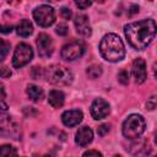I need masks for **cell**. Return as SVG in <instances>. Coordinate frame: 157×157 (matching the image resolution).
<instances>
[{
	"label": "cell",
	"instance_id": "6da1fadb",
	"mask_svg": "<svg viewBox=\"0 0 157 157\" xmlns=\"http://www.w3.org/2000/svg\"><path fill=\"white\" fill-rule=\"evenodd\" d=\"M124 33L134 49L142 50L147 48L156 36V22L152 18H147L128 23L124 27Z\"/></svg>",
	"mask_w": 157,
	"mask_h": 157
},
{
	"label": "cell",
	"instance_id": "7a4b0ae2",
	"mask_svg": "<svg viewBox=\"0 0 157 157\" xmlns=\"http://www.w3.org/2000/svg\"><path fill=\"white\" fill-rule=\"evenodd\" d=\"M99 52L102 56L112 63L120 61L125 56V47L119 36L114 33L105 34L99 43Z\"/></svg>",
	"mask_w": 157,
	"mask_h": 157
},
{
	"label": "cell",
	"instance_id": "3957f363",
	"mask_svg": "<svg viewBox=\"0 0 157 157\" xmlns=\"http://www.w3.org/2000/svg\"><path fill=\"white\" fill-rule=\"evenodd\" d=\"M45 77L50 83L55 86H67L72 81L71 71L60 64L50 65L45 70Z\"/></svg>",
	"mask_w": 157,
	"mask_h": 157
},
{
	"label": "cell",
	"instance_id": "277c9868",
	"mask_svg": "<svg viewBox=\"0 0 157 157\" xmlns=\"http://www.w3.org/2000/svg\"><path fill=\"white\" fill-rule=\"evenodd\" d=\"M146 123L140 114L129 115L123 124V135L126 139H139L145 131Z\"/></svg>",
	"mask_w": 157,
	"mask_h": 157
},
{
	"label": "cell",
	"instance_id": "5b68a950",
	"mask_svg": "<svg viewBox=\"0 0 157 157\" xmlns=\"http://www.w3.org/2000/svg\"><path fill=\"white\" fill-rule=\"evenodd\" d=\"M0 135L11 139H20L21 129L11 115L0 113Z\"/></svg>",
	"mask_w": 157,
	"mask_h": 157
},
{
	"label": "cell",
	"instance_id": "8992f818",
	"mask_svg": "<svg viewBox=\"0 0 157 157\" xmlns=\"http://www.w3.org/2000/svg\"><path fill=\"white\" fill-rule=\"evenodd\" d=\"M33 58V49L26 44V43H20L17 44L13 56H12V65L16 69H20L28 64Z\"/></svg>",
	"mask_w": 157,
	"mask_h": 157
},
{
	"label": "cell",
	"instance_id": "52a82bcc",
	"mask_svg": "<svg viewBox=\"0 0 157 157\" xmlns=\"http://www.w3.org/2000/svg\"><path fill=\"white\" fill-rule=\"evenodd\" d=\"M33 18L40 27H49L55 21L54 9L49 5H40L33 11Z\"/></svg>",
	"mask_w": 157,
	"mask_h": 157
},
{
	"label": "cell",
	"instance_id": "ba28073f",
	"mask_svg": "<svg viewBox=\"0 0 157 157\" xmlns=\"http://www.w3.org/2000/svg\"><path fill=\"white\" fill-rule=\"evenodd\" d=\"M85 53V47L82 43L77 42V40H74V42H70L67 44H65L63 48H61V58L65 59V60H76L78 58H81Z\"/></svg>",
	"mask_w": 157,
	"mask_h": 157
},
{
	"label": "cell",
	"instance_id": "9c48e42d",
	"mask_svg": "<svg viewBox=\"0 0 157 157\" xmlns=\"http://www.w3.org/2000/svg\"><path fill=\"white\" fill-rule=\"evenodd\" d=\"M109 104L108 102H105L102 98H96L92 104H91V115L93 117V119L99 120L105 118L109 114Z\"/></svg>",
	"mask_w": 157,
	"mask_h": 157
},
{
	"label": "cell",
	"instance_id": "30bf717a",
	"mask_svg": "<svg viewBox=\"0 0 157 157\" xmlns=\"http://www.w3.org/2000/svg\"><path fill=\"white\" fill-rule=\"evenodd\" d=\"M37 47H38V54L42 58L49 56L53 53V49H54L52 38L45 33H40L37 37Z\"/></svg>",
	"mask_w": 157,
	"mask_h": 157
},
{
	"label": "cell",
	"instance_id": "8fae6325",
	"mask_svg": "<svg viewBox=\"0 0 157 157\" xmlns=\"http://www.w3.org/2000/svg\"><path fill=\"white\" fill-rule=\"evenodd\" d=\"M75 27H76V32L83 37H90L92 33L91 26H90V21L88 17L86 15H77L74 20Z\"/></svg>",
	"mask_w": 157,
	"mask_h": 157
},
{
	"label": "cell",
	"instance_id": "7c38bea8",
	"mask_svg": "<svg viewBox=\"0 0 157 157\" xmlns=\"http://www.w3.org/2000/svg\"><path fill=\"white\" fill-rule=\"evenodd\" d=\"M132 76L136 83H142L146 80V63L142 58H137L132 63Z\"/></svg>",
	"mask_w": 157,
	"mask_h": 157
},
{
	"label": "cell",
	"instance_id": "4fadbf2b",
	"mask_svg": "<svg viewBox=\"0 0 157 157\" xmlns=\"http://www.w3.org/2000/svg\"><path fill=\"white\" fill-rule=\"evenodd\" d=\"M83 115H82V112L81 110H77V109H72V110H66L61 115V120L64 123V125L71 128V126H75L77 124L81 123Z\"/></svg>",
	"mask_w": 157,
	"mask_h": 157
},
{
	"label": "cell",
	"instance_id": "5bb4252c",
	"mask_svg": "<svg viewBox=\"0 0 157 157\" xmlns=\"http://www.w3.org/2000/svg\"><path fill=\"white\" fill-rule=\"evenodd\" d=\"M93 139V131L88 128V126H82L78 129V131L76 132V137L75 141L78 146H87Z\"/></svg>",
	"mask_w": 157,
	"mask_h": 157
},
{
	"label": "cell",
	"instance_id": "9a60e30c",
	"mask_svg": "<svg viewBox=\"0 0 157 157\" xmlns=\"http://www.w3.org/2000/svg\"><path fill=\"white\" fill-rule=\"evenodd\" d=\"M65 101V96L61 91L58 90H53L49 92V97H48V102L53 108H60L64 104Z\"/></svg>",
	"mask_w": 157,
	"mask_h": 157
},
{
	"label": "cell",
	"instance_id": "2e32d148",
	"mask_svg": "<svg viewBox=\"0 0 157 157\" xmlns=\"http://www.w3.org/2000/svg\"><path fill=\"white\" fill-rule=\"evenodd\" d=\"M16 32L21 37H28L33 32V26L28 20H22L16 27Z\"/></svg>",
	"mask_w": 157,
	"mask_h": 157
},
{
	"label": "cell",
	"instance_id": "e0dca14e",
	"mask_svg": "<svg viewBox=\"0 0 157 157\" xmlns=\"http://www.w3.org/2000/svg\"><path fill=\"white\" fill-rule=\"evenodd\" d=\"M27 96L34 102L40 101L43 98V90L36 85H28L27 86Z\"/></svg>",
	"mask_w": 157,
	"mask_h": 157
},
{
	"label": "cell",
	"instance_id": "ac0fdd59",
	"mask_svg": "<svg viewBox=\"0 0 157 157\" xmlns=\"http://www.w3.org/2000/svg\"><path fill=\"white\" fill-rule=\"evenodd\" d=\"M16 148L11 145L0 146V157H16Z\"/></svg>",
	"mask_w": 157,
	"mask_h": 157
},
{
	"label": "cell",
	"instance_id": "d6986e66",
	"mask_svg": "<svg viewBox=\"0 0 157 157\" xmlns=\"http://www.w3.org/2000/svg\"><path fill=\"white\" fill-rule=\"evenodd\" d=\"M86 72L91 78H97L102 75V67L99 65H91L87 67Z\"/></svg>",
	"mask_w": 157,
	"mask_h": 157
},
{
	"label": "cell",
	"instance_id": "ffe728a7",
	"mask_svg": "<svg viewBox=\"0 0 157 157\" xmlns=\"http://www.w3.org/2000/svg\"><path fill=\"white\" fill-rule=\"evenodd\" d=\"M9 50H10V44L4 40V39H0V61H2L6 55L9 54Z\"/></svg>",
	"mask_w": 157,
	"mask_h": 157
},
{
	"label": "cell",
	"instance_id": "44dd1931",
	"mask_svg": "<svg viewBox=\"0 0 157 157\" xmlns=\"http://www.w3.org/2000/svg\"><path fill=\"white\" fill-rule=\"evenodd\" d=\"M7 101H6V93L4 86L0 83V110H7Z\"/></svg>",
	"mask_w": 157,
	"mask_h": 157
},
{
	"label": "cell",
	"instance_id": "7402d4cb",
	"mask_svg": "<svg viewBox=\"0 0 157 157\" xmlns=\"http://www.w3.org/2000/svg\"><path fill=\"white\" fill-rule=\"evenodd\" d=\"M118 80H119L120 83L128 85V82H129V72H128V70H121L119 72V75H118Z\"/></svg>",
	"mask_w": 157,
	"mask_h": 157
},
{
	"label": "cell",
	"instance_id": "603a6c76",
	"mask_svg": "<svg viewBox=\"0 0 157 157\" xmlns=\"http://www.w3.org/2000/svg\"><path fill=\"white\" fill-rule=\"evenodd\" d=\"M108 131H109V125H108V124H102V125H99L98 129H97V132H98L99 136H104Z\"/></svg>",
	"mask_w": 157,
	"mask_h": 157
},
{
	"label": "cell",
	"instance_id": "cb8c5ba5",
	"mask_svg": "<svg viewBox=\"0 0 157 157\" xmlns=\"http://www.w3.org/2000/svg\"><path fill=\"white\" fill-rule=\"evenodd\" d=\"M11 76V70L6 66H0V77L2 78H7Z\"/></svg>",
	"mask_w": 157,
	"mask_h": 157
},
{
	"label": "cell",
	"instance_id": "d4e9b609",
	"mask_svg": "<svg viewBox=\"0 0 157 157\" xmlns=\"http://www.w3.org/2000/svg\"><path fill=\"white\" fill-rule=\"evenodd\" d=\"M55 32L59 34V36H66L67 32H69V28L65 26V25H59L55 29Z\"/></svg>",
	"mask_w": 157,
	"mask_h": 157
},
{
	"label": "cell",
	"instance_id": "484cf974",
	"mask_svg": "<svg viewBox=\"0 0 157 157\" xmlns=\"http://www.w3.org/2000/svg\"><path fill=\"white\" fill-rule=\"evenodd\" d=\"M82 157H103V156H102L101 152H98V151H96V150H88V151H86V152L83 153Z\"/></svg>",
	"mask_w": 157,
	"mask_h": 157
},
{
	"label": "cell",
	"instance_id": "4316f807",
	"mask_svg": "<svg viewBox=\"0 0 157 157\" xmlns=\"http://www.w3.org/2000/svg\"><path fill=\"white\" fill-rule=\"evenodd\" d=\"M60 13H61V16L65 18V20H70L71 18V11L69 10V9H66V7H63L61 10H60Z\"/></svg>",
	"mask_w": 157,
	"mask_h": 157
},
{
	"label": "cell",
	"instance_id": "83f0119b",
	"mask_svg": "<svg viewBox=\"0 0 157 157\" xmlns=\"http://www.w3.org/2000/svg\"><path fill=\"white\" fill-rule=\"evenodd\" d=\"M12 28H13V27H12L11 25H1V26H0V32L7 34V33H10V32L12 31Z\"/></svg>",
	"mask_w": 157,
	"mask_h": 157
},
{
	"label": "cell",
	"instance_id": "f1b7e54d",
	"mask_svg": "<svg viewBox=\"0 0 157 157\" xmlns=\"http://www.w3.org/2000/svg\"><path fill=\"white\" fill-rule=\"evenodd\" d=\"M91 1H76V6L80 9H86L88 6H91Z\"/></svg>",
	"mask_w": 157,
	"mask_h": 157
},
{
	"label": "cell",
	"instance_id": "f546056e",
	"mask_svg": "<svg viewBox=\"0 0 157 157\" xmlns=\"http://www.w3.org/2000/svg\"><path fill=\"white\" fill-rule=\"evenodd\" d=\"M147 108L150 109V110H152V109H155L156 108V97L153 96V97H151V99L147 102Z\"/></svg>",
	"mask_w": 157,
	"mask_h": 157
},
{
	"label": "cell",
	"instance_id": "4dcf8cb0",
	"mask_svg": "<svg viewBox=\"0 0 157 157\" xmlns=\"http://www.w3.org/2000/svg\"><path fill=\"white\" fill-rule=\"evenodd\" d=\"M139 11V6H136V5H132L131 7H130V11H129V13L130 15H132V13H136Z\"/></svg>",
	"mask_w": 157,
	"mask_h": 157
},
{
	"label": "cell",
	"instance_id": "1f68e13d",
	"mask_svg": "<svg viewBox=\"0 0 157 157\" xmlns=\"http://www.w3.org/2000/svg\"><path fill=\"white\" fill-rule=\"evenodd\" d=\"M113 157H121L120 155H115V156H113Z\"/></svg>",
	"mask_w": 157,
	"mask_h": 157
}]
</instances>
